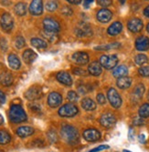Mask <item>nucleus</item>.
I'll return each mask as SVG.
<instances>
[{
  "mask_svg": "<svg viewBox=\"0 0 149 152\" xmlns=\"http://www.w3.org/2000/svg\"><path fill=\"white\" fill-rule=\"evenodd\" d=\"M60 135L62 139L68 144L75 145L79 141V132L78 130L71 126V125H64L60 129Z\"/></svg>",
  "mask_w": 149,
  "mask_h": 152,
  "instance_id": "obj_1",
  "label": "nucleus"
},
{
  "mask_svg": "<svg viewBox=\"0 0 149 152\" xmlns=\"http://www.w3.org/2000/svg\"><path fill=\"white\" fill-rule=\"evenodd\" d=\"M9 119L13 123H21L28 119L25 110L19 105H12L9 109Z\"/></svg>",
  "mask_w": 149,
  "mask_h": 152,
  "instance_id": "obj_2",
  "label": "nucleus"
},
{
  "mask_svg": "<svg viewBox=\"0 0 149 152\" xmlns=\"http://www.w3.org/2000/svg\"><path fill=\"white\" fill-rule=\"evenodd\" d=\"M79 113L78 107L73 104H65L59 109V115L63 118H72Z\"/></svg>",
  "mask_w": 149,
  "mask_h": 152,
  "instance_id": "obj_3",
  "label": "nucleus"
},
{
  "mask_svg": "<svg viewBox=\"0 0 149 152\" xmlns=\"http://www.w3.org/2000/svg\"><path fill=\"white\" fill-rule=\"evenodd\" d=\"M118 63V58L116 55H103L100 58V64L106 69H113Z\"/></svg>",
  "mask_w": 149,
  "mask_h": 152,
  "instance_id": "obj_4",
  "label": "nucleus"
},
{
  "mask_svg": "<svg viewBox=\"0 0 149 152\" xmlns=\"http://www.w3.org/2000/svg\"><path fill=\"white\" fill-rule=\"evenodd\" d=\"M107 98L109 100L110 104L114 108H119L122 106V99L119 93L114 88H110L107 92Z\"/></svg>",
  "mask_w": 149,
  "mask_h": 152,
  "instance_id": "obj_5",
  "label": "nucleus"
},
{
  "mask_svg": "<svg viewBox=\"0 0 149 152\" xmlns=\"http://www.w3.org/2000/svg\"><path fill=\"white\" fill-rule=\"evenodd\" d=\"M100 123L101 125L106 129H111L113 128L115 123H116V118L114 117V114L107 112L104 113L103 115H102V117L100 118Z\"/></svg>",
  "mask_w": 149,
  "mask_h": 152,
  "instance_id": "obj_6",
  "label": "nucleus"
},
{
  "mask_svg": "<svg viewBox=\"0 0 149 152\" xmlns=\"http://www.w3.org/2000/svg\"><path fill=\"white\" fill-rule=\"evenodd\" d=\"M75 33L78 37H90L92 35V30L89 24L82 22L80 23L75 28Z\"/></svg>",
  "mask_w": 149,
  "mask_h": 152,
  "instance_id": "obj_7",
  "label": "nucleus"
},
{
  "mask_svg": "<svg viewBox=\"0 0 149 152\" xmlns=\"http://www.w3.org/2000/svg\"><path fill=\"white\" fill-rule=\"evenodd\" d=\"M25 96H26V99L29 100L39 99H41V96H42V90L38 86H33L30 88H29L28 91L25 93Z\"/></svg>",
  "mask_w": 149,
  "mask_h": 152,
  "instance_id": "obj_8",
  "label": "nucleus"
},
{
  "mask_svg": "<svg viewBox=\"0 0 149 152\" xmlns=\"http://www.w3.org/2000/svg\"><path fill=\"white\" fill-rule=\"evenodd\" d=\"M0 24H1V26L3 30H5L6 32H9L12 30L13 26H14V20H13L12 17L10 14L8 13H5L1 17V20H0Z\"/></svg>",
  "mask_w": 149,
  "mask_h": 152,
  "instance_id": "obj_9",
  "label": "nucleus"
},
{
  "mask_svg": "<svg viewBox=\"0 0 149 152\" xmlns=\"http://www.w3.org/2000/svg\"><path fill=\"white\" fill-rule=\"evenodd\" d=\"M127 27L128 29L133 32V33H138L140 32L143 27H144V24L143 21L140 18H134L132 19H130L127 23Z\"/></svg>",
  "mask_w": 149,
  "mask_h": 152,
  "instance_id": "obj_10",
  "label": "nucleus"
},
{
  "mask_svg": "<svg viewBox=\"0 0 149 152\" xmlns=\"http://www.w3.org/2000/svg\"><path fill=\"white\" fill-rule=\"evenodd\" d=\"M43 26L44 29L48 31H52V32H59L60 29V24L51 18H46L43 20Z\"/></svg>",
  "mask_w": 149,
  "mask_h": 152,
  "instance_id": "obj_11",
  "label": "nucleus"
},
{
  "mask_svg": "<svg viewBox=\"0 0 149 152\" xmlns=\"http://www.w3.org/2000/svg\"><path fill=\"white\" fill-rule=\"evenodd\" d=\"M83 137L87 141L94 142L101 139V133L95 129H89L83 132Z\"/></svg>",
  "mask_w": 149,
  "mask_h": 152,
  "instance_id": "obj_12",
  "label": "nucleus"
},
{
  "mask_svg": "<svg viewBox=\"0 0 149 152\" xmlns=\"http://www.w3.org/2000/svg\"><path fill=\"white\" fill-rule=\"evenodd\" d=\"M30 12L31 15L39 16L43 13V2L42 0H32L30 6Z\"/></svg>",
  "mask_w": 149,
  "mask_h": 152,
  "instance_id": "obj_13",
  "label": "nucleus"
},
{
  "mask_svg": "<svg viewBox=\"0 0 149 152\" xmlns=\"http://www.w3.org/2000/svg\"><path fill=\"white\" fill-rule=\"evenodd\" d=\"M62 102V96L58 92H51L48 96V104L50 107H57Z\"/></svg>",
  "mask_w": 149,
  "mask_h": 152,
  "instance_id": "obj_14",
  "label": "nucleus"
},
{
  "mask_svg": "<svg viewBox=\"0 0 149 152\" xmlns=\"http://www.w3.org/2000/svg\"><path fill=\"white\" fill-rule=\"evenodd\" d=\"M135 48L139 51H146L149 48V38L147 37H139L135 41Z\"/></svg>",
  "mask_w": 149,
  "mask_h": 152,
  "instance_id": "obj_15",
  "label": "nucleus"
},
{
  "mask_svg": "<svg viewBox=\"0 0 149 152\" xmlns=\"http://www.w3.org/2000/svg\"><path fill=\"white\" fill-rule=\"evenodd\" d=\"M113 13L106 8H103L97 13V19L102 23H107L112 19Z\"/></svg>",
  "mask_w": 149,
  "mask_h": 152,
  "instance_id": "obj_16",
  "label": "nucleus"
},
{
  "mask_svg": "<svg viewBox=\"0 0 149 152\" xmlns=\"http://www.w3.org/2000/svg\"><path fill=\"white\" fill-rule=\"evenodd\" d=\"M56 78L59 82H60L61 84L65 86H72V78L70 76L69 73H67L65 71H60L57 74Z\"/></svg>",
  "mask_w": 149,
  "mask_h": 152,
  "instance_id": "obj_17",
  "label": "nucleus"
},
{
  "mask_svg": "<svg viewBox=\"0 0 149 152\" xmlns=\"http://www.w3.org/2000/svg\"><path fill=\"white\" fill-rule=\"evenodd\" d=\"M72 59L78 65H85L89 62V56L85 52H77L72 56Z\"/></svg>",
  "mask_w": 149,
  "mask_h": 152,
  "instance_id": "obj_18",
  "label": "nucleus"
},
{
  "mask_svg": "<svg viewBox=\"0 0 149 152\" xmlns=\"http://www.w3.org/2000/svg\"><path fill=\"white\" fill-rule=\"evenodd\" d=\"M88 71L92 76H95V77L100 76L102 74V72H103L102 65L98 61H93V62H91L89 65V66H88Z\"/></svg>",
  "mask_w": 149,
  "mask_h": 152,
  "instance_id": "obj_19",
  "label": "nucleus"
},
{
  "mask_svg": "<svg viewBox=\"0 0 149 152\" xmlns=\"http://www.w3.org/2000/svg\"><path fill=\"white\" fill-rule=\"evenodd\" d=\"M131 84H132V79L126 76L119 77L116 82L117 87L121 89H126V88H130Z\"/></svg>",
  "mask_w": 149,
  "mask_h": 152,
  "instance_id": "obj_20",
  "label": "nucleus"
},
{
  "mask_svg": "<svg viewBox=\"0 0 149 152\" xmlns=\"http://www.w3.org/2000/svg\"><path fill=\"white\" fill-rule=\"evenodd\" d=\"M34 133V129L29 126H22L17 129V135L20 137H30Z\"/></svg>",
  "mask_w": 149,
  "mask_h": 152,
  "instance_id": "obj_21",
  "label": "nucleus"
},
{
  "mask_svg": "<svg viewBox=\"0 0 149 152\" xmlns=\"http://www.w3.org/2000/svg\"><path fill=\"white\" fill-rule=\"evenodd\" d=\"M7 61H8L9 66L12 68V69L18 70V68L20 67V66H21L19 58L16 56L15 54H10L8 56V58H7Z\"/></svg>",
  "mask_w": 149,
  "mask_h": 152,
  "instance_id": "obj_22",
  "label": "nucleus"
},
{
  "mask_svg": "<svg viewBox=\"0 0 149 152\" xmlns=\"http://www.w3.org/2000/svg\"><path fill=\"white\" fill-rule=\"evenodd\" d=\"M122 29H123V25H122L121 22H114L107 29V33L109 34L110 36H116L118 35Z\"/></svg>",
  "mask_w": 149,
  "mask_h": 152,
  "instance_id": "obj_23",
  "label": "nucleus"
},
{
  "mask_svg": "<svg viewBox=\"0 0 149 152\" xmlns=\"http://www.w3.org/2000/svg\"><path fill=\"white\" fill-rule=\"evenodd\" d=\"M145 86L142 84V83L138 84L136 87L134 88V92H133V99L136 100V101L140 100L142 99L144 93H145Z\"/></svg>",
  "mask_w": 149,
  "mask_h": 152,
  "instance_id": "obj_24",
  "label": "nucleus"
},
{
  "mask_svg": "<svg viewBox=\"0 0 149 152\" xmlns=\"http://www.w3.org/2000/svg\"><path fill=\"white\" fill-rule=\"evenodd\" d=\"M38 57V55L32 50V49H27L23 53V60L27 64H30L32 63Z\"/></svg>",
  "mask_w": 149,
  "mask_h": 152,
  "instance_id": "obj_25",
  "label": "nucleus"
},
{
  "mask_svg": "<svg viewBox=\"0 0 149 152\" xmlns=\"http://www.w3.org/2000/svg\"><path fill=\"white\" fill-rule=\"evenodd\" d=\"M13 83V77L10 73L8 72H4L0 75V84L8 87L10 85H12Z\"/></svg>",
  "mask_w": 149,
  "mask_h": 152,
  "instance_id": "obj_26",
  "label": "nucleus"
},
{
  "mask_svg": "<svg viewBox=\"0 0 149 152\" xmlns=\"http://www.w3.org/2000/svg\"><path fill=\"white\" fill-rule=\"evenodd\" d=\"M127 74H128V68L125 65H122V66H117L115 69L114 70V72H113L114 77H118V78L121 77H125Z\"/></svg>",
  "mask_w": 149,
  "mask_h": 152,
  "instance_id": "obj_27",
  "label": "nucleus"
},
{
  "mask_svg": "<svg viewBox=\"0 0 149 152\" xmlns=\"http://www.w3.org/2000/svg\"><path fill=\"white\" fill-rule=\"evenodd\" d=\"M41 36L49 40V42H55L56 40H58L59 37H58V32H52V31H48V30H42L41 31Z\"/></svg>",
  "mask_w": 149,
  "mask_h": 152,
  "instance_id": "obj_28",
  "label": "nucleus"
},
{
  "mask_svg": "<svg viewBox=\"0 0 149 152\" xmlns=\"http://www.w3.org/2000/svg\"><path fill=\"white\" fill-rule=\"evenodd\" d=\"M82 107L85 109V110H94L96 108V104L92 99H89V98H85L82 100Z\"/></svg>",
  "mask_w": 149,
  "mask_h": 152,
  "instance_id": "obj_29",
  "label": "nucleus"
},
{
  "mask_svg": "<svg viewBox=\"0 0 149 152\" xmlns=\"http://www.w3.org/2000/svg\"><path fill=\"white\" fill-rule=\"evenodd\" d=\"M31 45L36 48H38V49H41V48H46L48 47V44L46 41L40 39V38H38V37H35V38H32L31 41H30Z\"/></svg>",
  "mask_w": 149,
  "mask_h": 152,
  "instance_id": "obj_30",
  "label": "nucleus"
},
{
  "mask_svg": "<svg viewBox=\"0 0 149 152\" xmlns=\"http://www.w3.org/2000/svg\"><path fill=\"white\" fill-rule=\"evenodd\" d=\"M14 11L15 13L17 14L18 16H24L26 15L27 13V7H26V4L25 3H18L15 7H14Z\"/></svg>",
  "mask_w": 149,
  "mask_h": 152,
  "instance_id": "obj_31",
  "label": "nucleus"
},
{
  "mask_svg": "<svg viewBox=\"0 0 149 152\" xmlns=\"http://www.w3.org/2000/svg\"><path fill=\"white\" fill-rule=\"evenodd\" d=\"M11 140V137L9 133L5 130H0V145L8 144Z\"/></svg>",
  "mask_w": 149,
  "mask_h": 152,
  "instance_id": "obj_32",
  "label": "nucleus"
},
{
  "mask_svg": "<svg viewBox=\"0 0 149 152\" xmlns=\"http://www.w3.org/2000/svg\"><path fill=\"white\" fill-rule=\"evenodd\" d=\"M138 113H139V116L143 118H148L149 117V104L148 103L143 104L138 110Z\"/></svg>",
  "mask_w": 149,
  "mask_h": 152,
  "instance_id": "obj_33",
  "label": "nucleus"
},
{
  "mask_svg": "<svg viewBox=\"0 0 149 152\" xmlns=\"http://www.w3.org/2000/svg\"><path fill=\"white\" fill-rule=\"evenodd\" d=\"M121 46L120 43H112V44H108V45H103L99 47H95L96 50H110L114 48H118Z\"/></svg>",
  "mask_w": 149,
  "mask_h": 152,
  "instance_id": "obj_34",
  "label": "nucleus"
},
{
  "mask_svg": "<svg viewBox=\"0 0 149 152\" xmlns=\"http://www.w3.org/2000/svg\"><path fill=\"white\" fill-rule=\"evenodd\" d=\"M134 61H135V64L136 65H139V66H142L145 63H147L148 61V58L144 54H138L136 57L134 58Z\"/></svg>",
  "mask_w": 149,
  "mask_h": 152,
  "instance_id": "obj_35",
  "label": "nucleus"
},
{
  "mask_svg": "<svg viewBox=\"0 0 149 152\" xmlns=\"http://www.w3.org/2000/svg\"><path fill=\"white\" fill-rule=\"evenodd\" d=\"M58 7V3L55 0H49L48 1V3L46 4V9L49 11V12H53L55 11Z\"/></svg>",
  "mask_w": 149,
  "mask_h": 152,
  "instance_id": "obj_36",
  "label": "nucleus"
},
{
  "mask_svg": "<svg viewBox=\"0 0 149 152\" xmlns=\"http://www.w3.org/2000/svg\"><path fill=\"white\" fill-rule=\"evenodd\" d=\"M67 98H68V99H69V101H71L72 103H75L79 99V96H78V94L75 91H72H72H70L69 93H68Z\"/></svg>",
  "mask_w": 149,
  "mask_h": 152,
  "instance_id": "obj_37",
  "label": "nucleus"
},
{
  "mask_svg": "<svg viewBox=\"0 0 149 152\" xmlns=\"http://www.w3.org/2000/svg\"><path fill=\"white\" fill-rule=\"evenodd\" d=\"M48 137L51 143H55L58 141V136L55 130H49L48 132Z\"/></svg>",
  "mask_w": 149,
  "mask_h": 152,
  "instance_id": "obj_38",
  "label": "nucleus"
},
{
  "mask_svg": "<svg viewBox=\"0 0 149 152\" xmlns=\"http://www.w3.org/2000/svg\"><path fill=\"white\" fill-rule=\"evenodd\" d=\"M138 73L140 76L145 77H149V66H145L139 68Z\"/></svg>",
  "mask_w": 149,
  "mask_h": 152,
  "instance_id": "obj_39",
  "label": "nucleus"
},
{
  "mask_svg": "<svg viewBox=\"0 0 149 152\" xmlns=\"http://www.w3.org/2000/svg\"><path fill=\"white\" fill-rule=\"evenodd\" d=\"M25 45H26V41H25V39H24L22 37H18L17 39H16V42H15L16 48H18V49H20V48H24Z\"/></svg>",
  "mask_w": 149,
  "mask_h": 152,
  "instance_id": "obj_40",
  "label": "nucleus"
},
{
  "mask_svg": "<svg viewBox=\"0 0 149 152\" xmlns=\"http://www.w3.org/2000/svg\"><path fill=\"white\" fill-rule=\"evenodd\" d=\"M112 3H113L112 0H97V4L103 7H107L111 6Z\"/></svg>",
  "mask_w": 149,
  "mask_h": 152,
  "instance_id": "obj_41",
  "label": "nucleus"
},
{
  "mask_svg": "<svg viewBox=\"0 0 149 152\" xmlns=\"http://www.w3.org/2000/svg\"><path fill=\"white\" fill-rule=\"evenodd\" d=\"M133 124H134V126H142V125H144V124H145V120L141 117L140 118H135L134 119V121H133Z\"/></svg>",
  "mask_w": 149,
  "mask_h": 152,
  "instance_id": "obj_42",
  "label": "nucleus"
},
{
  "mask_svg": "<svg viewBox=\"0 0 149 152\" xmlns=\"http://www.w3.org/2000/svg\"><path fill=\"white\" fill-rule=\"evenodd\" d=\"M110 147L108 146V145H102V146H99L95 148H93L91 150H90L89 152H99V151H102V150H104V149H107V148H109Z\"/></svg>",
  "mask_w": 149,
  "mask_h": 152,
  "instance_id": "obj_43",
  "label": "nucleus"
},
{
  "mask_svg": "<svg viewBox=\"0 0 149 152\" xmlns=\"http://www.w3.org/2000/svg\"><path fill=\"white\" fill-rule=\"evenodd\" d=\"M97 101H98V103H99L100 105H103V104H105V102H106V99H105V96H104L102 93H100V94H98V95H97Z\"/></svg>",
  "mask_w": 149,
  "mask_h": 152,
  "instance_id": "obj_44",
  "label": "nucleus"
},
{
  "mask_svg": "<svg viewBox=\"0 0 149 152\" xmlns=\"http://www.w3.org/2000/svg\"><path fill=\"white\" fill-rule=\"evenodd\" d=\"M0 48H1V49L3 51H7V43L5 38H1L0 39Z\"/></svg>",
  "mask_w": 149,
  "mask_h": 152,
  "instance_id": "obj_45",
  "label": "nucleus"
},
{
  "mask_svg": "<svg viewBox=\"0 0 149 152\" xmlns=\"http://www.w3.org/2000/svg\"><path fill=\"white\" fill-rule=\"evenodd\" d=\"M73 73L75 75H78V76H83V75H86V71H84L82 68H74L73 69Z\"/></svg>",
  "mask_w": 149,
  "mask_h": 152,
  "instance_id": "obj_46",
  "label": "nucleus"
},
{
  "mask_svg": "<svg viewBox=\"0 0 149 152\" xmlns=\"http://www.w3.org/2000/svg\"><path fill=\"white\" fill-rule=\"evenodd\" d=\"M79 91L80 94H86V93L90 92V89L88 88V86H82L79 88Z\"/></svg>",
  "mask_w": 149,
  "mask_h": 152,
  "instance_id": "obj_47",
  "label": "nucleus"
},
{
  "mask_svg": "<svg viewBox=\"0 0 149 152\" xmlns=\"http://www.w3.org/2000/svg\"><path fill=\"white\" fill-rule=\"evenodd\" d=\"M62 13L64 14V15H67V16H70L72 14V10L70 8V7H65L62 8Z\"/></svg>",
  "mask_w": 149,
  "mask_h": 152,
  "instance_id": "obj_48",
  "label": "nucleus"
},
{
  "mask_svg": "<svg viewBox=\"0 0 149 152\" xmlns=\"http://www.w3.org/2000/svg\"><path fill=\"white\" fill-rule=\"evenodd\" d=\"M6 102V95L4 92L0 90V105H2Z\"/></svg>",
  "mask_w": 149,
  "mask_h": 152,
  "instance_id": "obj_49",
  "label": "nucleus"
},
{
  "mask_svg": "<svg viewBox=\"0 0 149 152\" xmlns=\"http://www.w3.org/2000/svg\"><path fill=\"white\" fill-rule=\"evenodd\" d=\"M138 140H139V142L142 143V144H145V143L146 142V140H145V136L144 134H140V135H139Z\"/></svg>",
  "mask_w": 149,
  "mask_h": 152,
  "instance_id": "obj_50",
  "label": "nucleus"
},
{
  "mask_svg": "<svg viewBox=\"0 0 149 152\" xmlns=\"http://www.w3.org/2000/svg\"><path fill=\"white\" fill-rule=\"evenodd\" d=\"M92 2H93V0H84L83 7H84L85 8H89V7H90V6L92 4Z\"/></svg>",
  "mask_w": 149,
  "mask_h": 152,
  "instance_id": "obj_51",
  "label": "nucleus"
},
{
  "mask_svg": "<svg viewBox=\"0 0 149 152\" xmlns=\"http://www.w3.org/2000/svg\"><path fill=\"white\" fill-rule=\"evenodd\" d=\"M128 137H129V140H134V130L132 128L129 129V133H128Z\"/></svg>",
  "mask_w": 149,
  "mask_h": 152,
  "instance_id": "obj_52",
  "label": "nucleus"
},
{
  "mask_svg": "<svg viewBox=\"0 0 149 152\" xmlns=\"http://www.w3.org/2000/svg\"><path fill=\"white\" fill-rule=\"evenodd\" d=\"M68 2L71 3V4H73V5H79L82 2V0H67Z\"/></svg>",
  "mask_w": 149,
  "mask_h": 152,
  "instance_id": "obj_53",
  "label": "nucleus"
},
{
  "mask_svg": "<svg viewBox=\"0 0 149 152\" xmlns=\"http://www.w3.org/2000/svg\"><path fill=\"white\" fill-rule=\"evenodd\" d=\"M144 15H145L146 18H149V6H147V7L145 8V10H144Z\"/></svg>",
  "mask_w": 149,
  "mask_h": 152,
  "instance_id": "obj_54",
  "label": "nucleus"
},
{
  "mask_svg": "<svg viewBox=\"0 0 149 152\" xmlns=\"http://www.w3.org/2000/svg\"><path fill=\"white\" fill-rule=\"evenodd\" d=\"M3 122H4V118H3V117L1 115H0V125L3 124Z\"/></svg>",
  "mask_w": 149,
  "mask_h": 152,
  "instance_id": "obj_55",
  "label": "nucleus"
},
{
  "mask_svg": "<svg viewBox=\"0 0 149 152\" xmlns=\"http://www.w3.org/2000/svg\"><path fill=\"white\" fill-rule=\"evenodd\" d=\"M119 1H120V3H121L122 5H123V4H125V0H119Z\"/></svg>",
  "mask_w": 149,
  "mask_h": 152,
  "instance_id": "obj_56",
  "label": "nucleus"
},
{
  "mask_svg": "<svg viewBox=\"0 0 149 152\" xmlns=\"http://www.w3.org/2000/svg\"><path fill=\"white\" fill-rule=\"evenodd\" d=\"M146 30H147V32L149 33V23H148V25L146 26Z\"/></svg>",
  "mask_w": 149,
  "mask_h": 152,
  "instance_id": "obj_57",
  "label": "nucleus"
},
{
  "mask_svg": "<svg viewBox=\"0 0 149 152\" xmlns=\"http://www.w3.org/2000/svg\"><path fill=\"white\" fill-rule=\"evenodd\" d=\"M124 152H131V151H129V150H126V149H125V150H124Z\"/></svg>",
  "mask_w": 149,
  "mask_h": 152,
  "instance_id": "obj_58",
  "label": "nucleus"
},
{
  "mask_svg": "<svg viewBox=\"0 0 149 152\" xmlns=\"http://www.w3.org/2000/svg\"><path fill=\"white\" fill-rule=\"evenodd\" d=\"M0 152H4V151H0Z\"/></svg>",
  "mask_w": 149,
  "mask_h": 152,
  "instance_id": "obj_59",
  "label": "nucleus"
}]
</instances>
